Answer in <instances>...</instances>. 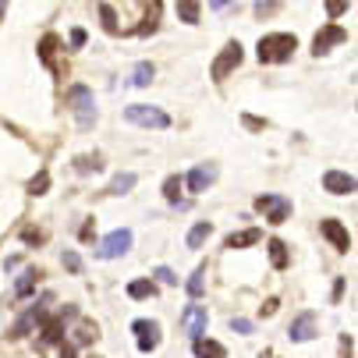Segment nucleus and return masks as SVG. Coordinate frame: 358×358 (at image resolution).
I'll use <instances>...</instances> for the list:
<instances>
[{
  "label": "nucleus",
  "mask_w": 358,
  "mask_h": 358,
  "mask_svg": "<svg viewBox=\"0 0 358 358\" xmlns=\"http://www.w3.org/2000/svg\"><path fill=\"white\" fill-rule=\"evenodd\" d=\"M294 50H298V39L291 32H270V36L259 39L255 54H259L263 64H284V61H291Z\"/></svg>",
  "instance_id": "f257e3e1"
},
{
  "label": "nucleus",
  "mask_w": 358,
  "mask_h": 358,
  "mask_svg": "<svg viewBox=\"0 0 358 358\" xmlns=\"http://www.w3.org/2000/svg\"><path fill=\"white\" fill-rule=\"evenodd\" d=\"M68 107H71L78 128H92L96 117H99L96 99H92V89H89V85H71V89H68Z\"/></svg>",
  "instance_id": "f03ea898"
},
{
  "label": "nucleus",
  "mask_w": 358,
  "mask_h": 358,
  "mask_svg": "<svg viewBox=\"0 0 358 358\" xmlns=\"http://www.w3.org/2000/svg\"><path fill=\"white\" fill-rule=\"evenodd\" d=\"M124 121H128V124H142V128H157V131L171 128V117H167L160 107H149V103H131V107L124 110Z\"/></svg>",
  "instance_id": "7ed1b4c3"
},
{
  "label": "nucleus",
  "mask_w": 358,
  "mask_h": 358,
  "mask_svg": "<svg viewBox=\"0 0 358 358\" xmlns=\"http://www.w3.org/2000/svg\"><path fill=\"white\" fill-rule=\"evenodd\" d=\"M75 316H78L75 305H64V309H61L54 320H43V327H39V330H43V341H39V344H43V348H46V344H64L68 320H75Z\"/></svg>",
  "instance_id": "20e7f679"
},
{
  "label": "nucleus",
  "mask_w": 358,
  "mask_h": 358,
  "mask_svg": "<svg viewBox=\"0 0 358 358\" xmlns=\"http://www.w3.org/2000/svg\"><path fill=\"white\" fill-rule=\"evenodd\" d=\"M128 248H131V231L128 227H117V231H110L103 241H99L96 255H99V259H121Z\"/></svg>",
  "instance_id": "39448f33"
},
{
  "label": "nucleus",
  "mask_w": 358,
  "mask_h": 358,
  "mask_svg": "<svg viewBox=\"0 0 358 358\" xmlns=\"http://www.w3.org/2000/svg\"><path fill=\"white\" fill-rule=\"evenodd\" d=\"M255 210H259L270 224H284L291 217V199H284V195H259V199H255Z\"/></svg>",
  "instance_id": "423d86ee"
},
{
  "label": "nucleus",
  "mask_w": 358,
  "mask_h": 358,
  "mask_svg": "<svg viewBox=\"0 0 358 358\" xmlns=\"http://www.w3.org/2000/svg\"><path fill=\"white\" fill-rule=\"evenodd\" d=\"M241 57H245V54H241V43H227V46L220 50V57L213 61V68H210V78H213V82H224V78L241 64Z\"/></svg>",
  "instance_id": "0eeeda50"
},
{
  "label": "nucleus",
  "mask_w": 358,
  "mask_h": 358,
  "mask_svg": "<svg viewBox=\"0 0 358 358\" xmlns=\"http://www.w3.org/2000/svg\"><path fill=\"white\" fill-rule=\"evenodd\" d=\"M131 334H135L142 355H149V351L160 348V323H157V320H135V323H131Z\"/></svg>",
  "instance_id": "6e6552de"
},
{
  "label": "nucleus",
  "mask_w": 358,
  "mask_h": 358,
  "mask_svg": "<svg viewBox=\"0 0 358 358\" xmlns=\"http://www.w3.org/2000/svg\"><path fill=\"white\" fill-rule=\"evenodd\" d=\"M50 301H54V294H43V298L32 305V309L11 327V337H25L32 327H43V320H46V305H50Z\"/></svg>",
  "instance_id": "1a4fd4ad"
},
{
  "label": "nucleus",
  "mask_w": 358,
  "mask_h": 358,
  "mask_svg": "<svg viewBox=\"0 0 358 358\" xmlns=\"http://www.w3.org/2000/svg\"><path fill=\"white\" fill-rule=\"evenodd\" d=\"M181 327L192 341L206 337V327H210V316H206V305H188V309L181 313Z\"/></svg>",
  "instance_id": "9d476101"
},
{
  "label": "nucleus",
  "mask_w": 358,
  "mask_h": 358,
  "mask_svg": "<svg viewBox=\"0 0 358 358\" xmlns=\"http://www.w3.org/2000/svg\"><path fill=\"white\" fill-rule=\"evenodd\" d=\"M217 174H220V171H217V164H199V167H192V171H188L185 185H188V192H195V195H199V192H206V188L217 181Z\"/></svg>",
  "instance_id": "9b49d317"
},
{
  "label": "nucleus",
  "mask_w": 358,
  "mask_h": 358,
  "mask_svg": "<svg viewBox=\"0 0 358 358\" xmlns=\"http://www.w3.org/2000/svg\"><path fill=\"white\" fill-rule=\"evenodd\" d=\"M337 43H348V32H344L341 25H334V22H330L323 32H316V39H313V54L320 57V54H327V50H330V46H337Z\"/></svg>",
  "instance_id": "f8f14e48"
},
{
  "label": "nucleus",
  "mask_w": 358,
  "mask_h": 358,
  "mask_svg": "<svg viewBox=\"0 0 358 358\" xmlns=\"http://www.w3.org/2000/svg\"><path fill=\"white\" fill-rule=\"evenodd\" d=\"M320 231H323V238H327L337 252H348V248H351V234H348V227H344L341 220H323Z\"/></svg>",
  "instance_id": "ddd939ff"
},
{
  "label": "nucleus",
  "mask_w": 358,
  "mask_h": 358,
  "mask_svg": "<svg viewBox=\"0 0 358 358\" xmlns=\"http://www.w3.org/2000/svg\"><path fill=\"white\" fill-rule=\"evenodd\" d=\"M287 337H291L294 344H305V341H313V337H316V313H301V316H298V320L291 323Z\"/></svg>",
  "instance_id": "4468645a"
},
{
  "label": "nucleus",
  "mask_w": 358,
  "mask_h": 358,
  "mask_svg": "<svg viewBox=\"0 0 358 358\" xmlns=\"http://www.w3.org/2000/svg\"><path fill=\"white\" fill-rule=\"evenodd\" d=\"M323 188H327L330 195H351V192H355V178L344 174V171H327V174H323Z\"/></svg>",
  "instance_id": "2eb2a0df"
},
{
  "label": "nucleus",
  "mask_w": 358,
  "mask_h": 358,
  "mask_svg": "<svg viewBox=\"0 0 358 358\" xmlns=\"http://www.w3.org/2000/svg\"><path fill=\"white\" fill-rule=\"evenodd\" d=\"M192 351H195V358H227V348L217 344V341H210V337L192 341Z\"/></svg>",
  "instance_id": "dca6fc26"
},
{
  "label": "nucleus",
  "mask_w": 358,
  "mask_h": 358,
  "mask_svg": "<svg viewBox=\"0 0 358 358\" xmlns=\"http://www.w3.org/2000/svg\"><path fill=\"white\" fill-rule=\"evenodd\" d=\"M39 277H43V273H39L36 266H29V270H25V273H22L18 280H15V298H29V294L36 291V284H39Z\"/></svg>",
  "instance_id": "f3484780"
},
{
  "label": "nucleus",
  "mask_w": 358,
  "mask_h": 358,
  "mask_svg": "<svg viewBox=\"0 0 358 358\" xmlns=\"http://www.w3.org/2000/svg\"><path fill=\"white\" fill-rule=\"evenodd\" d=\"M160 11H164V4H160V0H152V4L145 8V22L135 32L138 36H152V32H157V25H160Z\"/></svg>",
  "instance_id": "a211bd4d"
},
{
  "label": "nucleus",
  "mask_w": 358,
  "mask_h": 358,
  "mask_svg": "<svg viewBox=\"0 0 358 358\" xmlns=\"http://www.w3.org/2000/svg\"><path fill=\"white\" fill-rule=\"evenodd\" d=\"M263 238V231L259 227H248V231H238V234H227V248H245V245H255V241H259Z\"/></svg>",
  "instance_id": "6ab92c4d"
},
{
  "label": "nucleus",
  "mask_w": 358,
  "mask_h": 358,
  "mask_svg": "<svg viewBox=\"0 0 358 358\" xmlns=\"http://www.w3.org/2000/svg\"><path fill=\"white\" fill-rule=\"evenodd\" d=\"M270 263H273L277 270H287V263H291V255H287V245H284L280 238H270Z\"/></svg>",
  "instance_id": "aec40b11"
},
{
  "label": "nucleus",
  "mask_w": 358,
  "mask_h": 358,
  "mask_svg": "<svg viewBox=\"0 0 358 358\" xmlns=\"http://www.w3.org/2000/svg\"><path fill=\"white\" fill-rule=\"evenodd\" d=\"M135 185H138V174L124 171V174H117V178L110 181V188H107V192H110V195H124V192H131Z\"/></svg>",
  "instance_id": "412c9836"
},
{
  "label": "nucleus",
  "mask_w": 358,
  "mask_h": 358,
  "mask_svg": "<svg viewBox=\"0 0 358 358\" xmlns=\"http://www.w3.org/2000/svg\"><path fill=\"white\" fill-rule=\"evenodd\" d=\"M128 298H135V301L157 298V284H152V280H131V284H128Z\"/></svg>",
  "instance_id": "4be33fe9"
},
{
  "label": "nucleus",
  "mask_w": 358,
  "mask_h": 358,
  "mask_svg": "<svg viewBox=\"0 0 358 358\" xmlns=\"http://www.w3.org/2000/svg\"><path fill=\"white\" fill-rule=\"evenodd\" d=\"M210 234H213V224H206V220H202V224H195V227L188 231V248H202Z\"/></svg>",
  "instance_id": "5701e85b"
},
{
  "label": "nucleus",
  "mask_w": 358,
  "mask_h": 358,
  "mask_svg": "<svg viewBox=\"0 0 358 358\" xmlns=\"http://www.w3.org/2000/svg\"><path fill=\"white\" fill-rule=\"evenodd\" d=\"M152 75H157V71H152V64L142 61V64H135V71H131V85H135V89H145V85L152 82Z\"/></svg>",
  "instance_id": "b1692460"
},
{
  "label": "nucleus",
  "mask_w": 358,
  "mask_h": 358,
  "mask_svg": "<svg viewBox=\"0 0 358 358\" xmlns=\"http://www.w3.org/2000/svg\"><path fill=\"white\" fill-rule=\"evenodd\" d=\"M199 15H202V4H195V0H181V4H178V18H181V22L195 25Z\"/></svg>",
  "instance_id": "393cba45"
},
{
  "label": "nucleus",
  "mask_w": 358,
  "mask_h": 358,
  "mask_svg": "<svg viewBox=\"0 0 358 358\" xmlns=\"http://www.w3.org/2000/svg\"><path fill=\"white\" fill-rule=\"evenodd\" d=\"M185 287H188V294H192V298H202V291H206V266H199V270L188 277V284H185Z\"/></svg>",
  "instance_id": "a878e982"
},
{
  "label": "nucleus",
  "mask_w": 358,
  "mask_h": 358,
  "mask_svg": "<svg viewBox=\"0 0 358 358\" xmlns=\"http://www.w3.org/2000/svg\"><path fill=\"white\" fill-rule=\"evenodd\" d=\"M99 167H103V157H99V152H92V157L89 152L85 157H75V171L78 174H89V171H99Z\"/></svg>",
  "instance_id": "bb28decb"
},
{
  "label": "nucleus",
  "mask_w": 358,
  "mask_h": 358,
  "mask_svg": "<svg viewBox=\"0 0 358 358\" xmlns=\"http://www.w3.org/2000/svg\"><path fill=\"white\" fill-rule=\"evenodd\" d=\"M96 337H99V330H96V323H89V320H85V323H82V327L75 330V341H68V344H92Z\"/></svg>",
  "instance_id": "cd10ccee"
},
{
  "label": "nucleus",
  "mask_w": 358,
  "mask_h": 358,
  "mask_svg": "<svg viewBox=\"0 0 358 358\" xmlns=\"http://www.w3.org/2000/svg\"><path fill=\"white\" fill-rule=\"evenodd\" d=\"M57 46H61V39H57L54 32H46V36H43V43H39V57H43V61H50Z\"/></svg>",
  "instance_id": "c85d7f7f"
},
{
  "label": "nucleus",
  "mask_w": 358,
  "mask_h": 358,
  "mask_svg": "<svg viewBox=\"0 0 358 358\" xmlns=\"http://www.w3.org/2000/svg\"><path fill=\"white\" fill-rule=\"evenodd\" d=\"M164 199L178 206V202H181V178H167L164 181Z\"/></svg>",
  "instance_id": "c756f323"
},
{
  "label": "nucleus",
  "mask_w": 358,
  "mask_h": 358,
  "mask_svg": "<svg viewBox=\"0 0 358 358\" xmlns=\"http://www.w3.org/2000/svg\"><path fill=\"white\" fill-rule=\"evenodd\" d=\"M99 18H103V29L110 36H117V18H114V8L110 4H99Z\"/></svg>",
  "instance_id": "7c9ffc66"
},
{
  "label": "nucleus",
  "mask_w": 358,
  "mask_h": 358,
  "mask_svg": "<svg viewBox=\"0 0 358 358\" xmlns=\"http://www.w3.org/2000/svg\"><path fill=\"white\" fill-rule=\"evenodd\" d=\"M46 188H50V174H46V171H39V174L29 181V192H32V195H43Z\"/></svg>",
  "instance_id": "2f4dec72"
},
{
  "label": "nucleus",
  "mask_w": 358,
  "mask_h": 358,
  "mask_svg": "<svg viewBox=\"0 0 358 358\" xmlns=\"http://www.w3.org/2000/svg\"><path fill=\"white\" fill-rule=\"evenodd\" d=\"M152 277H157L160 284H167V287H174V284H178V277H174V270H171V266H157V273H152Z\"/></svg>",
  "instance_id": "473e14b6"
},
{
  "label": "nucleus",
  "mask_w": 358,
  "mask_h": 358,
  "mask_svg": "<svg viewBox=\"0 0 358 358\" xmlns=\"http://www.w3.org/2000/svg\"><path fill=\"white\" fill-rule=\"evenodd\" d=\"M64 266H68L71 273H78V270H82V259H78V252H71V248L64 252Z\"/></svg>",
  "instance_id": "72a5a7b5"
},
{
  "label": "nucleus",
  "mask_w": 358,
  "mask_h": 358,
  "mask_svg": "<svg viewBox=\"0 0 358 358\" xmlns=\"http://www.w3.org/2000/svg\"><path fill=\"white\" fill-rule=\"evenodd\" d=\"M241 121H245V128H252V131H263V128H266V121H259V117H248V114H245Z\"/></svg>",
  "instance_id": "f704fd0d"
},
{
  "label": "nucleus",
  "mask_w": 358,
  "mask_h": 358,
  "mask_svg": "<svg viewBox=\"0 0 358 358\" xmlns=\"http://www.w3.org/2000/svg\"><path fill=\"white\" fill-rule=\"evenodd\" d=\"M348 11V4H337V0H330V4H327V15L330 18H337V15H344Z\"/></svg>",
  "instance_id": "c9c22d12"
},
{
  "label": "nucleus",
  "mask_w": 358,
  "mask_h": 358,
  "mask_svg": "<svg viewBox=\"0 0 358 358\" xmlns=\"http://www.w3.org/2000/svg\"><path fill=\"white\" fill-rule=\"evenodd\" d=\"M231 327H234L238 334H252V323H248V320H234Z\"/></svg>",
  "instance_id": "e433bc0d"
},
{
  "label": "nucleus",
  "mask_w": 358,
  "mask_h": 358,
  "mask_svg": "<svg viewBox=\"0 0 358 358\" xmlns=\"http://www.w3.org/2000/svg\"><path fill=\"white\" fill-rule=\"evenodd\" d=\"M273 11H277V4H255V15H259V18L263 15H273Z\"/></svg>",
  "instance_id": "4c0bfd02"
},
{
  "label": "nucleus",
  "mask_w": 358,
  "mask_h": 358,
  "mask_svg": "<svg viewBox=\"0 0 358 358\" xmlns=\"http://www.w3.org/2000/svg\"><path fill=\"white\" fill-rule=\"evenodd\" d=\"M82 43H85V29H75L71 32V46H82Z\"/></svg>",
  "instance_id": "58836bf2"
},
{
  "label": "nucleus",
  "mask_w": 358,
  "mask_h": 358,
  "mask_svg": "<svg viewBox=\"0 0 358 358\" xmlns=\"http://www.w3.org/2000/svg\"><path fill=\"white\" fill-rule=\"evenodd\" d=\"M341 358H351V337H341Z\"/></svg>",
  "instance_id": "ea45409f"
},
{
  "label": "nucleus",
  "mask_w": 358,
  "mask_h": 358,
  "mask_svg": "<svg viewBox=\"0 0 358 358\" xmlns=\"http://www.w3.org/2000/svg\"><path fill=\"white\" fill-rule=\"evenodd\" d=\"M277 305H280V301H277V298H270V301L263 305V316H273V313H277Z\"/></svg>",
  "instance_id": "a19ab883"
},
{
  "label": "nucleus",
  "mask_w": 358,
  "mask_h": 358,
  "mask_svg": "<svg viewBox=\"0 0 358 358\" xmlns=\"http://www.w3.org/2000/svg\"><path fill=\"white\" fill-rule=\"evenodd\" d=\"M61 358H75V344L64 341V344H61Z\"/></svg>",
  "instance_id": "79ce46f5"
},
{
  "label": "nucleus",
  "mask_w": 358,
  "mask_h": 358,
  "mask_svg": "<svg viewBox=\"0 0 358 358\" xmlns=\"http://www.w3.org/2000/svg\"><path fill=\"white\" fill-rule=\"evenodd\" d=\"M259 358H277V355H273V351H263V355H259Z\"/></svg>",
  "instance_id": "37998d69"
},
{
  "label": "nucleus",
  "mask_w": 358,
  "mask_h": 358,
  "mask_svg": "<svg viewBox=\"0 0 358 358\" xmlns=\"http://www.w3.org/2000/svg\"><path fill=\"white\" fill-rule=\"evenodd\" d=\"M4 15H8V8H4V4H0V18H4Z\"/></svg>",
  "instance_id": "c03bdc74"
}]
</instances>
